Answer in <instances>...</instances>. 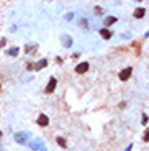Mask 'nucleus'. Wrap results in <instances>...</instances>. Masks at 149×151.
<instances>
[{"instance_id": "nucleus-1", "label": "nucleus", "mask_w": 149, "mask_h": 151, "mask_svg": "<svg viewBox=\"0 0 149 151\" xmlns=\"http://www.w3.org/2000/svg\"><path fill=\"white\" fill-rule=\"evenodd\" d=\"M56 87H57V79L56 77H49V82H48L46 89H44V94H46V95H51L52 92L56 91Z\"/></svg>"}, {"instance_id": "nucleus-2", "label": "nucleus", "mask_w": 149, "mask_h": 151, "mask_svg": "<svg viewBox=\"0 0 149 151\" xmlns=\"http://www.w3.org/2000/svg\"><path fill=\"white\" fill-rule=\"evenodd\" d=\"M131 74H133V67H131V66H128V67H125V69L120 71L118 77H120V81L126 82V81L129 79V77H131Z\"/></svg>"}, {"instance_id": "nucleus-3", "label": "nucleus", "mask_w": 149, "mask_h": 151, "mask_svg": "<svg viewBox=\"0 0 149 151\" xmlns=\"http://www.w3.org/2000/svg\"><path fill=\"white\" fill-rule=\"evenodd\" d=\"M90 69V64H88L87 61L85 62H79L76 67H74V71H76V74H79V76H82V74H85L87 71Z\"/></svg>"}, {"instance_id": "nucleus-4", "label": "nucleus", "mask_w": 149, "mask_h": 151, "mask_svg": "<svg viewBox=\"0 0 149 151\" xmlns=\"http://www.w3.org/2000/svg\"><path fill=\"white\" fill-rule=\"evenodd\" d=\"M36 123H38L39 126H43V128H44V126L49 125V117H48L46 113H39V117H38Z\"/></svg>"}, {"instance_id": "nucleus-5", "label": "nucleus", "mask_w": 149, "mask_h": 151, "mask_svg": "<svg viewBox=\"0 0 149 151\" xmlns=\"http://www.w3.org/2000/svg\"><path fill=\"white\" fill-rule=\"evenodd\" d=\"M100 36H102L103 40H112V36H113V31L108 30V28H100Z\"/></svg>"}, {"instance_id": "nucleus-6", "label": "nucleus", "mask_w": 149, "mask_h": 151, "mask_svg": "<svg viewBox=\"0 0 149 151\" xmlns=\"http://www.w3.org/2000/svg\"><path fill=\"white\" fill-rule=\"evenodd\" d=\"M144 15H146V8H143V7H139V8H136L133 13L134 18H138V20H141V18H144Z\"/></svg>"}, {"instance_id": "nucleus-7", "label": "nucleus", "mask_w": 149, "mask_h": 151, "mask_svg": "<svg viewBox=\"0 0 149 151\" xmlns=\"http://www.w3.org/2000/svg\"><path fill=\"white\" fill-rule=\"evenodd\" d=\"M46 66H48V59H46V58H43V59H39L35 64V71H41V69H44Z\"/></svg>"}, {"instance_id": "nucleus-8", "label": "nucleus", "mask_w": 149, "mask_h": 151, "mask_svg": "<svg viewBox=\"0 0 149 151\" xmlns=\"http://www.w3.org/2000/svg\"><path fill=\"white\" fill-rule=\"evenodd\" d=\"M116 21H118V18H116V16H107V18H105V21H103V25H105V28H108V26L115 25Z\"/></svg>"}, {"instance_id": "nucleus-9", "label": "nucleus", "mask_w": 149, "mask_h": 151, "mask_svg": "<svg viewBox=\"0 0 149 151\" xmlns=\"http://www.w3.org/2000/svg\"><path fill=\"white\" fill-rule=\"evenodd\" d=\"M56 141H57V145L61 146V148H67V141H66V138H62V136H57Z\"/></svg>"}, {"instance_id": "nucleus-10", "label": "nucleus", "mask_w": 149, "mask_h": 151, "mask_svg": "<svg viewBox=\"0 0 149 151\" xmlns=\"http://www.w3.org/2000/svg\"><path fill=\"white\" fill-rule=\"evenodd\" d=\"M35 51H36V46H31V45L25 46V53H26V54H35Z\"/></svg>"}, {"instance_id": "nucleus-11", "label": "nucleus", "mask_w": 149, "mask_h": 151, "mask_svg": "<svg viewBox=\"0 0 149 151\" xmlns=\"http://www.w3.org/2000/svg\"><path fill=\"white\" fill-rule=\"evenodd\" d=\"M143 141L144 143H149V128L144 130V135H143Z\"/></svg>"}, {"instance_id": "nucleus-12", "label": "nucleus", "mask_w": 149, "mask_h": 151, "mask_svg": "<svg viewBox=\"0 0 149 151\" xmlns=\"http://www.w3.org/2000/svg\"><path fill=\"white\" fill-rule=\"evenodd\" d=\"M95 15H103V8L102 7H95Z\"/></svg>"}, {"instance_id": "nucleus-13", "label": "nucleus", "mask_w": 149, "mask_h": 151, "mask_svg": "<svg viewBox=\"0 0 149 151\" xmlns=\"http://www.w3.org/2000/svg\"><path fill=\"white\" fill-rule=\"evenodd\" d=\"M148 115H146V113H143V115H141V123H143V125H146V123H148Z\"/></svg>"}, {"instance_id": "nucleus-14", "label": "nucleus", "mask_w": 149, "mask_h": 151, "mask_svg": "<svg viewBox=\"0 0 149 151\" xmlns=\"http://www.w3.org/2000/svg\"><path fill=\"white\" fill-rule=\"evenodd\" d=\"M16 53H18V48H13V49L8 51V54L10 56H16Z\"/></svg>"}, {"instance_id": "nucleus-15", "label": "nucleus", "mask_w": 149, "mask_h": 151, "mask_svg": "<svg viewBox=\"0 0 149 151\" xmlns=\"http://www.w3.org/2000/svg\"><path fill=\"white\" fill-rule=\"evenodd\" d=\"M80 25H82V28H88V21L82 18V20H80Z\"/></svg>"}, {"instance_id": "nucleus-16", "label": "nucleus", "mask_w": 149, "mask_h": 151, "mask_svg": "<svg viewBox=\"0 0 149 151\" xmlns=\"http://www.w3.org/2000/svg\"><path fill=\"white\" fill-rule=\"evenodd\" d=\"M26 69H28V71H33V69H35V64H33V62H28V64H26Z\"/></svg>"}, {"instance_id": "nucleus-17", "label": "nucleus", "mask_w": 149, "mask_h": 151, "mask_svg": "<svg viewBox=\"0 0 149 151\" xmlns=\"http://www.w3.org/2000/svg\"><path fill=\"white\" fill-rule=\"evenodd\" d=\"M56 62H57V64H62V58H59V56H57V58H56Z\"/></svg>"}, {"instance_id": "nucleus-18", "label": "nucleus", "mask_w": 149, "mask_h": 151, "mask_svg": "<svg viewBox=\"0 0 149 151\" xmlns=\"http://www.w3.org/2000/svg\"><path fill=\"white\" fill-rule=\"evenodd\" d=\"M5 43H7V41H5V38H3V40L0 41V48H3V46H5Z\"/></svg>"}, {"instance_id": "nucleus-19", "label": "nucleus", "mask_w": 149, "mask_h": 151, "mask_svg": "<svg viewBox=\"0 0 149 151\" xmlns=\"http://www.w3.org/2000/svg\"><path fill=\"white\" fill-rule=\"evenodd\" d=\"M0 92H2V86H0Z\"/></svg>"}, {"instance_id": "nucleus-20", "label": "nucleus", "mask_w": 149, "mask_h": 151, "mask_svg": "<svg viewBox=\"0 0 149 151\" xmlns=\"http://www.w3.org/2000/svg\"><path fill=\"white\" fill-rule=\"evenodd\" d=\"M0 136H2V131H0Z\"/></svg>"}]
</instances>
